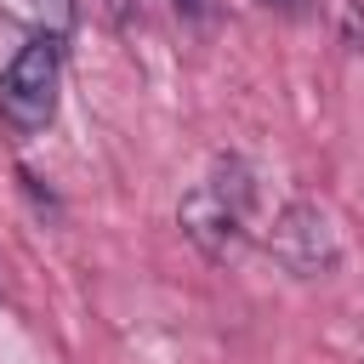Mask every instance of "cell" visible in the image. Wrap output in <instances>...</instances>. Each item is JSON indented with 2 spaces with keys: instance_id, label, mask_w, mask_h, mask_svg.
<instances>
[{
  "instance_id": "6da1fadb",
  "label": "cell",
  "mask_w": 364,
  "mask_h": 364,
  "mask_svg": "<svg viewBox=\"0 0 364 364\" xmlns=\"http://www.w3.org/2000/svg\"><path fill=\"white\" fill-rule=\"evenodd\" d=\"M250 205H256V176H250V165H245V159H216L210 176L182 193L176 222H182V233H188L210 262H228V256H239V245H245Z\"/></svg>"
},
{
  "instance_id": "7a4b0ae2",
  "label": "cell",
  "mask_w": 364,
  "mask_h": 364,
  "mask_svg": "<svg viewBox=\"0 0 364 364\" xmlns=\"http://www.w3.org/2000/svg\"><path fill=\"white\" fill-rule=\"evenodd\" d=\"M57 40H28L6 68H0V119L17 136H34L57 114Z\"/></svg>"
},
{
  "instance_id": "3957f363",
  "label": "cell",
  "mask_w": 364,
  "mask_h": 364,
  "mask_svg": "<svg viewBox=\"0 0 364 364\" xmlns=\"http://www.w3.org/2000/svg\"><path fill=\"white\" fill-rule=\"evenodd\" d=\"M267 250L284 273L296 279H324L336 262H341V239H336V222L324 205L313 199H290L279 216H273V233H267Z\"/></svg>"
},
{
  "instance_id": "277c9868",
  "label": "cell",
  "mask_w": 364,
  "mask_h": 364,
  "mask_svg": "<svg viewBox=\"0 0 364 364\" xmlns=\"http://www.w3.org/2000/svg\"><path fill=\"white\" fill-rule=\"evenodd\" d=\"M6 23L28 28V40H68L74 28V0H0Z\"/></svg>"
},
{
  "instance_id": "5b68a950",
  "label": "cell",
  "mask_w": 364,
  "mask_h": 364,
  "mask_svg": "<svg viewBox=\"0 0 364 364\" xmlns=\"http://www.w3.org/2000/svg\"><path fill=\"white\" fill-rule=\"evenodd\" d=\"M102 11H108V23H114V28H125V34L142 23V6H136V0H102Z\"/></svg>"
},
{
  "instance_id": "8992f818",
  "label": "cell",
  "mask_w": 364,
  "mask_h": 364,
  "mask_svg": "<svg viewBox=\"0 0 364 364\" xmlns=\"http://www.w3.org/2000/svg\"><path fill=\"white\" fill-rule=\"evenodd\" d=\"M262 6H279V11H301L307 0H262Z\"/></svg>"
}]
</instances>
